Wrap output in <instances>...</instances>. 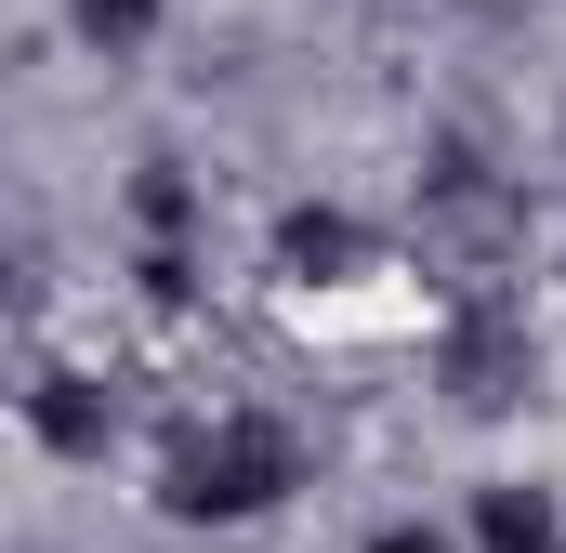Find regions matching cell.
<instances>
[{"label": "cell", "mask_w": 566, "mask_h": 553, "mask_svg": "<svg viewBox=\"0 0 566 553\" xmlns=\"http://www.w3.org/2000/svg\"><path fill=\"white\" fill-rule=\"evenodd\" d=\"M27 435H40L53 461H106V448H119V396H106L93 369H53V383L27 396Z\"/></svg>", "instance_id": "obj_2"}, {"label": "cell", "mask_w": 566, "mask_h": 553, "mask_svg": "<svg viewBox=\"0 0 566 553\" xmlns=\"http://www.w3.org/2000/svg\"><path fill=\"white\" fill-rule=\"evenodd\" d=\"M133 211L158 225V251H171V238L198 225V185H171V171H145V185H133Z\"/></svg>", "instance_id": "obj_6"}, {"label": "cell", "mask_w": 566, "mask_h": 553, "mask_svg": "<svg viewBox=\"0 0 566 553\" xmlns=\"http://www.w3.org/2000/svg\"><path fill=\"white\" fill-rule=\"evenodd\" d=\"M369 553H448V541H434V528H382Z\"/></svg>", "instance_id": "obj_7"}, {"label": "cell", "mask_w": 566, "mask_h": 553, "mask_svg": "<svg viewBox=\"0 0 566 553\" xmlns=\"http://www.w3.org/2000/svg\"><path fill=\"white\" fill-rule=\"evenodd\" d=\"M290 488H303V435L290 421H264V409H238V421H211L198 448H171V514L185 528H251V514H277Z\"/></svg>", "instance_id": "obj_1"}, {"label": "cell", "mask_w": 566, "mask_h": 553, "mask_svg": "<svg viewBox=\"0 0 566 553\" xmlns=\"http://www.w3.org/2000/svg\"><path fill=\"white\" fill-rule=\"evenodd\" d=\"M474 553H566V514H554V488H474Z\"/></svg>", "instance_id": "obj_3"}, {"label": "cell", "mask_w": 566, "mask_h": 553, "mask_svg": "<svg viewBox=\"0 0 566 553\" xmlns=\"http://www.w3.org/2000/svg\"><path fill=\"white\" fill-rule=\"evenodd\" d=\"M66 27L119 66V53H145V40H158V0H66Z\"/></svg>", "instance_id": "obj_5"}, {"label": "cell", "mask_w": 566, "mask_h": 553, "mask_svg": "<svg viewBox=\"0 0 566 553\" xmlns=\"http://www.w3.org/2000/svg\"><path fill=\"white\" fill-rule=\"evenodd\" d=\"M356 251H369V238H356L343 211H290V225H277V264H290V276H343Z\"/></svg>", "instance_id": "obj_4"}]
</instances>
